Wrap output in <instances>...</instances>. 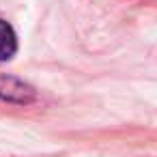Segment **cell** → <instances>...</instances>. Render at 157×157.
<instances>
[{"label": "cell", "instance_id": "obj_1", "mask_svg": "<svg viewBox=\"0 0 157 157\" xmlns=\"http://www.w3.org/2000/svg\"><path fill=\"white\" fill-rule=\"evenodd\" d=\"M35 97H37V93L30 84H26L13 75H0V99H5L9 103L26 105V103H33Z\"/></svg>", "mask_w": 157, "mask_h": 157}, {"label": "cell", "instance_id": "obj_2", "mask_svg": "<svg viewBox=\"0 0 157 157\" xmlns=\"http://www.w3.org/2000/svg\"><path fill=\"white\" fill-rule=\"evenodd\" d=\"M17 52V37L11 24L0 20V60H11Z\"/></svg>", "mask_w": 157, "mask_h": 157}]
</instances>
